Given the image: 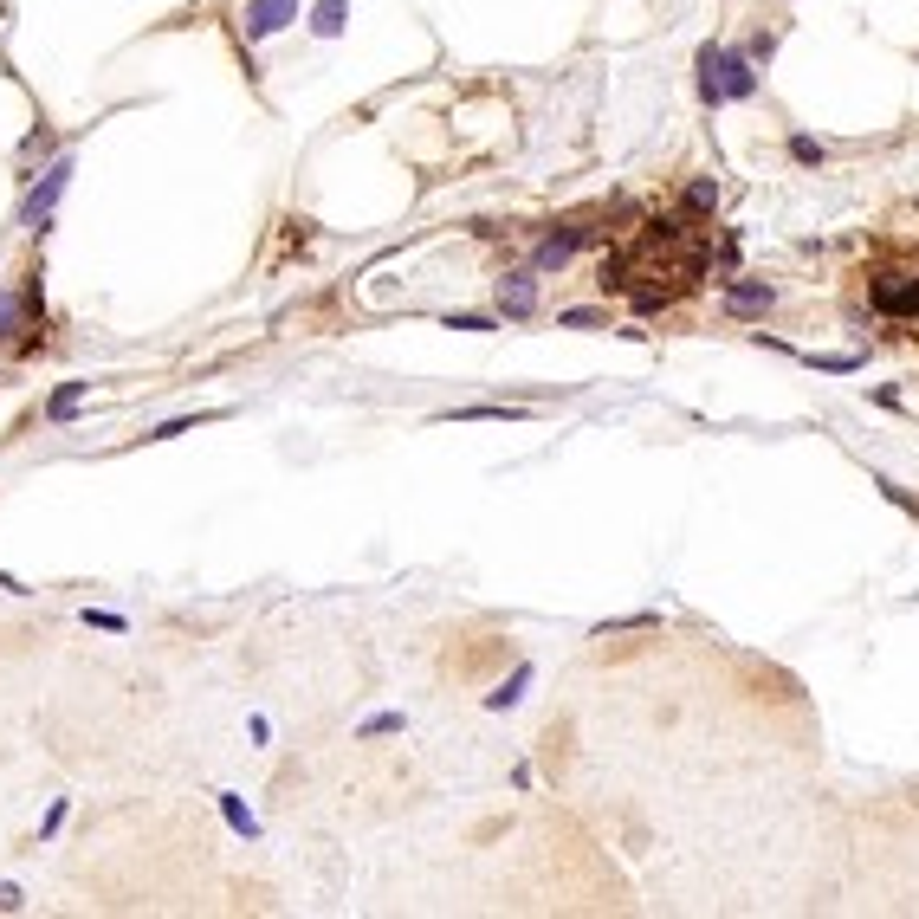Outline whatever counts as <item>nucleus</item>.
Masks as SVG:
<instances>
[{"instance_id": "1", "label": "nucleus", "mask_w": 919, "mask_h": 919, "mask_svg": "<svg viewBox=\"0 0 919 919\" xmlns=\"http://www.w3.org/2000/svg\"><path fill=\"white\" fill-rule=\"evenodd\" d=\"M712 266V233L693 214H661L622 246L602 253V292H622L635 311H667L706 279Z\"/></svg>"}, {"instance_id": "2", "label": "nucleus", "mask_w": 919, "mask_h": 919, "mask_svg": "<svg viewBox=\"0 0 919 919\" xmlns=\"http://www.w3.org/2000/svg\"><path fill=\"white\" fill-rule=\"evenodd\" d=\"M868 298L887 318H913L919 324V266H874L868 272Z\"/></svg>"}, {"instance_id": "3", "label": "nucleus", "mask_w": 919, "mask_h": 919, "mask_svg": "<svg viewBox=\"0 0 919 919\" xmlns=\"http://www.w3.org/2000/svg\"><path fill=\"white\" fill-rule=\"evenodd\" d=\"M699 85H706V98L719 104V98H751L758 91V72H751V59L745 52H699Z\"/></svg>"}, {"instance_id": "4", "label": "nucleus", "mask_w": 919, "mask_h": 919, "mask_svg": "<svg viewBox=\"0 0 919 919\" xmlns=\"http://www.w3.org/2000/svg\"><path fill=\"white\" fill-rule=\"evenodd\" d=\"M72 169H78L72 156H52V162H46V175H39V182L26 188V201H20V227H33V233H39V227L52 221V208H59V195L72 188Z\"/></svg>"}, {"instance_id": "5", "label": "nucleus", "mask_w": 919, "mask_h": 919, "mask_svg": "<svg viewBox=\"0 0 919 919\" xmlns=\"http://www.w3.org/2000/svg\"><path fill=\"white\" fill-rule=\"evenodd\" d=\"M292 20H298V0H246V13H240L246 39H272V33H285Z\"/></svg>"}, {"instance_id": "6", "label": "nucleus", "mask_w": 919, "mask_h": 919, "mask_svg": "<svg viewBox=\"0 0 919 919\" xmlns=\"http://www.w3.org/2000/svg\"><path fill=\"white\" fill-rule=\"evenodd\" d=\"M499 311H505V318H531V311H538V272H512V279H499Z\"/></svg>"}, {"instance_id": "7", "label": "nucleus", "mask_w": 919, "mask_h": 919, "mask_svg": "<svg viewBox=\"0 0 919 919\" xmlns=\"http://www.w3.org/2000/svg\"><path fill=\"white\" fill-rule=\"evenodd\" d=\"M771 285H764V279H738V285H725V311H732V318H758V311H771Z\"/></svg>"}, {"instance_id": "8", "label": "nucleus", "mask_w": 919, "mask_h": 919, "mask_svg": "<svg viewBox=\"0 0 919 919\" xmlns=\"http://www.w3.org/2000/svg\"><path fill=\"white\" fill-rule=\"evenodd\" d=\"M91 395V382H65V389H52V402H46V415L52 421H72L78 415V402Z\"/></svg>"}, {"instance_id": "9", "label": "nucleus", "mask_w": 919, "mask_h": 919, "mask_svg": "<svg viewBox=\"0 0 919 919\" xmlns=\"http://www.w3.org/2000/svg\"><path fill=\"white\" fill-rule=\"evenodd\" d=\"M311 33H318V39H337V33H344V0H318V13H311Z\"/></svg>"}, {"instance_id": "10", "label": "nucleus", "mask_w": 919, "mask_h": 919, "mask_svg": "<svg viewBox=\"0 0 919 919\" xmlns=\"http://www.w3.org/2000/svg\"><path fill=\"white\" fill-rule=\"evenodd\" d=\"M221 816H227V829L233 835H259V822H253V809H246L233 790H221Z\"/></svg>"}, {"instance_id": "11", "label": "nucleus", "mask_w": 919, "mask_h": 919, "mask_svg": "<svg viewBox=\"0 0 919 919\" xmlns=\"http://www.w3.org/2000/svg\"><path fill=\"white\" fill-rule=\"evenodd\" d=\"M525 680H531V667H518V674H512V680H505V687H499V693H486V706H492V712H505V706H518V693H525Z\"/></svg>"}, {"instance_id": "12", "label": "nucleus", "mask_w": 919, "mask_h": 919, "mask_svg": "<svg viewBox=\"0 0 919 919\" xmlns=\"http://www.w3.org/2000/svg\"><path fill=\"white\" fill-rule=\"evenodd\" d=\"M20 311H26V298H20V292H0V337H13Z\"/></svg>"}, {"instance_id": "13", "label": "nucleus", "mask_w": 919, "mask_h": 919, "mask_svg": "<svg viewBox=\"0 0 919 919\" xmlns=\"http://www.w3.org/2000/svg\"><path fill=\"white\" fill-rule=\"evenodd\" d=\"M557 324H564V331H589V324H609V311H564V318H557Z\"/></svg>"}, {"instance_id": "14", "label": "nucleus", "mask_w": 919, "mask_h": 919, "mask_svg": "<svg viewBox=\"0 0 919 919\" xmlns=\"http://www.w3.org/2000/svg\"><path fill=\"white\" fill-rule=\"evenodd\" d=\"M382 732H402V712H376V719H363V738H382Z\"/></svg>"}, {"instance_id": "15", "label": "nucleus", "mask_w": 919, "mask_h": 919, "mask_svg": "<svg viewBox=\"0 0 919 919\" xmlns=\"http://www.w3.org/2000/svg\"><path fill=\"white\" fill-rule=\"evenodd\" d=\"M85 622L104 628V635H123V628H130V622H123V615H111V609H85Z\"/></svg>"}, {"instance_id": "16", "label": "nucleus", "mask_w": 919, "mask_h": 919, "mask_svg": "<svg viewBox=\"0 0 919 919\" xmlns=\"http://www.w3.org/2000/svg\"><path fill=\"white\" fill-rule=\"evenodd\" d=\"M712 201H719V188H712V182H693L687 188V208H712Z\"/></svg>"}, {"instance_id": "17", "label": "nucleus", "mask_w": 919, "mask_h": 919, "mask_svg": "<svg viewBox=\"0 0 919 919\" xmlns=\"http://www.w3.org/2000/svg\"><path fill=\"white\" fill-rule=\"evenodd\" d=\"M790 156H797V162H822V149L809 143V136H797V143H790Z\"/></svg>"}, {"instance_id": "18", "label": "nucleus", "mask_w": 919, "mask_h": 919, "mask_svg": "<svg viewBox=\"0 0 919 919\" xmlns=\"http://www.w3.org/2000/svg\"><path fill=\"white\" fill-rule=\"evenodd\" d=\"M0 913H20V887L13 881H0Z\"/></svg>"}]
</instances>
